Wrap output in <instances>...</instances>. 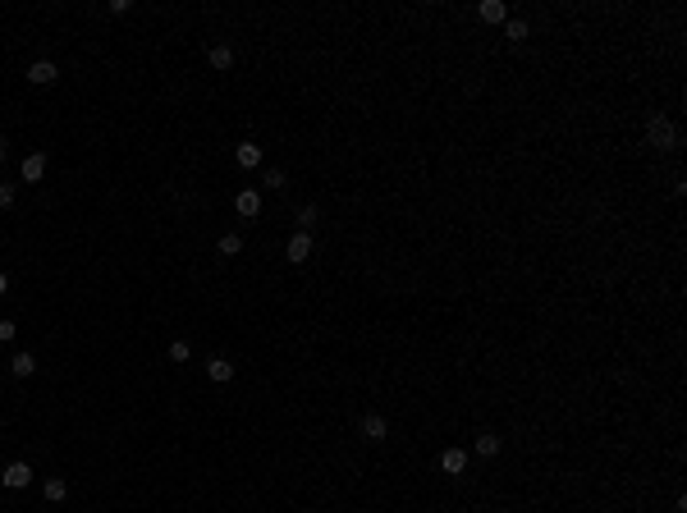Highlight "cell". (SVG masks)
Instances as JSON below:
<instances>
[{
  "mask_svg": "<svg viewBox=\"0 0 687 513\" xmlns=\"http://www.w3.org/2000/svg\"><path fill=\"white\" fill-rule=\"evenodd\" d=\"M18 174H23V183H42V179H46V151H33V156H23Z\"/></svg>",
  "mask_w": 687,
  "mask_h": 513,
  "instance_id": "5b68a950",
  "label": "cell"
},
{
  "mask_svg": "<svg viewBox=\"0 0 687 513\" xmlns=\"http://www.w3.org/2000/svg\"><path fill=\"white\" fill-rule=\"evenodd\" d=\"M5 294H9V279H5V275H0V298H5Z\"/></svg>",
  "mask_w": 687,
  "mask_h": 513,
  "instance_id": "603a6c76",
  "label": "cell"
},
{
  "mask_svg": "<svg viewBox=\"0 0 687 513\" xmlns=\"http://www.w3.org/2000/svg\"><path fill=\"white\" fill-rule=\"evenodd\" d=\"M9 371H14L18 381H28V376L37 371V357H33V353H14V362H9Z\"/></svg>",
  "mask_w": 687,
  "mask_h": 513,
  "instance_id": "7c38bea8",
  "label": "cell"
},
{
  "mask_svg": "<svg viewBox=\"0 0 687 513\" xmlns=\"http://www.w3.org/2000/svg\"><path fill=\"white\" fill-rule=\"evenodd\" d=\"M289 261H294V266H303L307 257H312V234H303V229H298V234H289Z\"/></svg>",
  "mask_w": 687,
  "mask_h": 513,
  "instance_id": "8992f818",
  "label": "cell"
},
{
  "mask_svg": "<svg viewBox=\"0 0 687 513\" xmlns=\"http://www.w3.org/2000/svg\"><path fill=\"white\" fill-rule=\"evenodd\" d=\"M207 376H211L216 385L234 381V362H229V357H211V362H207Z\"/></svg>",
  "mask_w": 687,
  "mask_h": 513,
  "instance_id": "8fae6325",
  "label": "cell"
},
{
  "mask_svg": "<svg viewBox=\"0 0 687 513\" xmlns=\"http://www.w3.org/2000/svg\"><path fill=\"white\" fill-rule=\"evenodd\" d=\"M46 500H51V505H60V500H69V481H64V477H51V481H46Z\"/></svg>",
  "mask_w": 687,
  "mask_h": 513,
  "instance_id": "5bb4252c",
  "label": "cell"
},
{
  "mask_svg": "<svg viewBox=\"0 0 687 513\" xmlns=\"http://www.w3.org/2000/svg\"><path fill=\"white\" fill-rule=\"evenodd\" d=\"M207 60H211V69H220V74H225V69H234V51H229V46H211V55H207Z\"/></svg>",
  "mask_w": 687,
  "mask_h": 513,
  "instance_id": "4fadbf2b",
  "label": "cell"
},
{
  "mask_svg": "<svg viewBox=\"0 0 687 513\" xmlns=\"http://www.w3.org/2000/svg\"><path fill=\"white\" fill-rule=\"evenodd\" d=\"M220 257H238V253H243V238H238V234H220Z\"/></svg>",
  "mask_w": 687,
  "mask_h": 513,
  "instance_id": "e0dca14e",
  "label": "cell"
},
{
  "mask_svg": "<svg viewBox=\"0 0 687 513\" xmlns=\"http://www.w3.org/2000/svg\"><path fill=\"white\" fill-rule=\"evenodd\" d=\"M477 18H481V23H509V5H504V0H481Z\"/></svg>",
  "mask_w": 687,
  "mask_h": 513,
  "instance_id": "ba28073f",
  "label": "cell"
},
{
  "mask_svg": "<svg viewBox=\"0 0 687 513\" xmlns=\"http://www.w3.org/2000/svg\"><path fill=\"white\" fill-rule=\"evenodd\" d=\"M266 188H270V192H284V188H289V174H284V170H266Z\"/></svg>",
  "mask_w": 687,
  "mask_h": 513,
  "instance_id": "ac0fdd59",
  "label": "cell"
},
{
  "mask_svg": "<svg viewBox=\"0 0 687 513\" xmlns=\"http://www.w3.org/2000/svg\"><path fill=\"white\" fill-rule=\"evenodd\" d=\"M477 454H481V459H495V454H500V435L495 431H481L477 435Z\"/></svg>",
  "mask_w": 687,
  "mask_h": 513,
  "instance_id": "9a60e30c",
  "label": "cell"
},
{
  "mask_svg": "<svg viewBox=\"0 0 687 513\" xmlns=\"http://www.w3.org/2000/svg\"><path fill=\"white\" fill-rule=\"evenodd\" d=\"M316 220H321V211H316V207H303V211H298V229H303V234L316 225Z\"/></svg>",
  "mask_w": 687,
  "mask_h": 513,
  "instance_id": "d6986e66",
  "label": "cell"
},
{
  "mask_svg": "<svg viewBox=\"0 0 687 513\" xmlns=\"http://www.w3.org/2000/svg\"><path fill=\"white\" fill-rule=\"evenodd\" d=\"M55 79H60V69H55L51 60H33V69H28V83L46 87V83H55Z\"/></svg>",
  "mask_w": 687,
  "mask_h": 513,
  "instance_id": "9c48e42d",
  "label": "cell"
},
{
  "mask_svg": "<svg viewBox=\"0 0 687 513\" xmlns=\"http://www.w3.org/2000/svg\"><path fill=\"white\" fill-rule=\"evenodd\" d=\"M33 477H37V472L28 468L23 459H18V463H9V468L0 472V486H9V490H28V486H33Z\"/></svg>",
  "mask_w": 687,
  "mask_h": 513,
  "instance_id": "7a4b0ae2",
  "label": "cell"
},
{
  "mask_svg": "<svg viewBox=\"0 0 687 513\" xmlns=\"http://www.w3.org/2000/svg\"><path fill=\"white\" fill-rule=\"evenodd\" d=\"M14 207V183H0V211Z\"/></svg>",
  "mask_w": 687,
  "mask_h": 513,
  "instance_id": "44dd1931",
  "label": "cell"
},
{
  "mask_svg": "<svg viewBox=\"0 0 687 513\" xmlns=\"http://www.w3.org/2000/svg\"><path fill=\"white\" fill-rule=\"evenodd\" d=\"M5 151H9V147H5V138H0V161H5Z\"/></svg>",
  "mask_w": 687,
  "mask_h": 513,
  "instance_id": "cb8c5ba5",
  "label": "cell"
},
{
  "mask_svg": "<svg viewBox=\"0 0 687 513\" xmlns=\"http://www.w3.org/2000/svg\"><path fill=\"white\" fill-rule=\"evenodd\" d=\"M504 37H509V42H527V37H531V28H527V18H509V23H504Z\"/></svg>",
  "mask_w": 687,
  "mask_h": 513,
  "instance_id": "2e32d148",
  "label": "cell"
},
{
  "mask_svg": "<svg viewBox=\"0 0 687 513\" xmlns=\"http://www.w3.org/2000/svg\"><path fill=\"white\" fill-rule=\"evenodd\" d=\"M357 431H362V440H371V444H381L385 435H390V422L381 417V413H366L362 422H357Z\"/></svg>",
  "mask_w": 687,
  "mask_h": 513,
  "instance_id": "277c9868",
  "label": "cell"
},
{
  "mask_svg": "<svg viewBox=\"0 0 687 513\" xmlns=\"http://www.w3.org/2000/svg\"><path fill=\"white\" fill-rule=\"evenodd\" d=\"M646 138H651V147H679V129H674V120L664 110H655L651 120H646Z\"/></svg>",
  "mask_w": 687,
  "mask_h": 513,
  "instance_id": "6da1fadb",
  "label": "cell"
},
{
  "mask_svg": "<svg viewBox=\"0 0 687 513\" xmlns=\"http://www.w3.org/2000/svg\"><path fill=\"white\" fill-rule=\"evenodd\" d=\"M440 472L444 477H463V472H468V449H458V444L440 449Z\"/></svg>",
  "mask_w": 687,
  "mask_h": 513,
  "instance_id": "3957f363",
  "label": "cell"
},
{
  "mask_svg": "<svg viewBox=\"0 0 687 513\" xmlns=\"http://www.w3.org/2000/svg\"><path fill=\"white\" fill-rule=\"evenodd\" d=\"M14 335H18V325H14V321H0V344H9Z\"/></svg>",
  "mask_w": 687,
  "mask_h": 513,
  "instance_id": "7402d4cb",
  "label": "cell"
},
{
  "mask_svg": "<svg viewBox=\"0 0 687 513\" xmlns=\"http://www.w3.org/2000/svg\"><path fill=\"white\" fill-rule=\"evenodd\" d=\"M188 357H192L188 340H174V344H170V362H188Z\"/></svg>",
  "mask_w": 687,
  "mask_h": 513,
  "instance_id": "ffe728a7",
  "label": "cell"
},
{
  "mask_svg": "<svg viewBox=\"0 0 687 513\" xmlns=\"http://www.w3.org/2000/svg\"><path fill=\"white\" fill-rule=\"evenodd\" d=\"M234 211H238V216H243V220L261 216V192H257V188H243V192H238V197H234Z\"/></svg>",
  "mask_w": 687,
  "mask_h": 513,
  "instance_id": "52a82bcc",
  "label": "cell"
},
{
  "mask_svg": "<svg viewBox=\"0 0 687 513\" xmlns=\"http://www.w3.org/2000/svg\"><path fill=\"white\" fill-rule=\"evenodd\" d=\"M234 161L243 170H257L261 166V147H257V142H238V147H234Z\"/></svg>",
  "mask_w": 687,
  "mask_h": 513,
  "instance_id": "30bf717a",
  "label": "cell"
}]
</instances>
